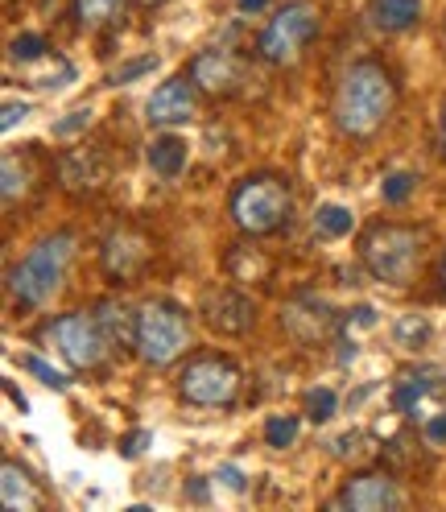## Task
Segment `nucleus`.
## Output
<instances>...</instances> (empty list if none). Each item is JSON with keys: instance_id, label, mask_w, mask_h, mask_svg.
<instances>
[{"instance_id": "obj_20", "label": "nucleus", "mask_w": 446, "mask_h": 512, "mask_svg": "<svg viewBox=\"0 0 446 512\" xmlns=\"http://www.w3.org/2000/svg\"><path fill=\"white\" fill-rule=\"evenodd\" d=\"M314 228L323 236H331V240H339V236H347L356 228V215H352V207H343V203H323L314 211Z\"/></svg>"}, {"instance_id": "obj_4", "label": "nucleus", "mask_w": 446, "mask_h": 512, "mask_svg": "<svg viewBox=\"0 0 446 512\" xmlns=\"http://www.w3.org/2000/svg\"><path fill=\"white\" fill-rule=\"evenodd\" d=\"M422 244L426 236L418 228H405V223H376V228L364 236V269L380 281V285H393V290H405L418 273L422 261Z\"/></svg>"}, {"instance_id": "obj_41", "label": "nucleus", "mask_w": 446, "mask_h": 512, "mask_svg": "<svg viewBox=\"0 0 446 512\" xmlns=\"http://www.w3.org/2000/svg\"><path fill=\"white\" fill-rule=\"evenodd\" d=\"M442 285H446V256H442Z\"/></svg>"}, {"instance_id": "obj_35", "label": "nucleus", "mask_w": 446, "mask_h": 512, "mask_svg": "<svg viewBox=\"0 0 446 512\" xmlns=\"http://www.w3.org/2000/svg\"><path fill=\"white\" fill-rule=\"evenodd\" d=\"M25 116H29V104H5V120H0V128H5V133H13V128H17Z\"/></svg>"}, {"instance_id": "obj_34", "label": "nucleus", "mask_w": 446, "mask_h": 512, "mask_svg": "<svg viewBox=\"0 0 446 512\" xmlns=\"http://www.w3.org/2000/svg\"><path fill=\"white\" fill-rule=\"evenodd\" d=\"M422 438H426L430 446H446V409H442V413H434V418L422 426Z\"/></svg>"}, {"instance_id": "obj_3", "label": "nucleus", "mask_w": 446, "mask_h": 512, "mask_svg": "<svg viewBox=\"0 0 446 512\" xmlns=\"http://www.w3.org/2000/svg\"><path fill=\"white\" fill-rule=\"evenodd\" d=\"M228 211L244 236H273L290 223V211H294L290 182L277 178V174H248L232 190Z\"/></svg>"}, {"instance_id": "obj_5", "label": "nucleus", "mask_w": 446, "mask_h": 512, "mask_svg": "<svg viewBox=\"0 0 446 512\" xmlns=\"http://www.w3.org/2000/svg\"><path fill=\"white\" fill-rule=\"evenodd\" d=\"M190 347V318L178 302L153 298L137 310V360L145 368H170Z\"/></svg>"}, {"instance_id": "obj_29", "label": "nucleus", "mask_w": 446, "mask_h": 512, "mask_svg": "<svg viewBox=\"0 0 446 512\" xmlns=\"http://www.w3.org/2000/svg\"><path fill=\"white\" fill-rule=\"evenodd\" d=\"M91 108H75V112H67L62 120H54V128H50V137L54 141H71V137H79V133H87L91 128Z\"/></svg>"}, {"instance_id": "obj_2", "label": "nucleus", "mask_w": 446, "mask_h": 512, "mask_svg": "<svg viewBox=\"0 0 446 512\" xmlns=\"http://www.w3.org/2000/svg\"><path fill=\"white\" fill-rule=\"evenodd\" d=\"M71 261H75V232H50V236H42L9 269V294H13V302L21 310L46 306L62 290Z\"/></svg>"}, {"instance_id": "obj_33", "label": "nucleus", "mask_w": 446, "mask_h": 512, "mask_svg": "<svg viewBox=\"0 0 446 512\" xmlns=\"http://www.w3.org/2000/svg\"><path fill=\"white\" fill-rule=\"evenodd\" d=\"M145 442H153V434H149V430H133L129 438H120V455H124V459H137V455L145 451Z\"/></svg>"}, {"instance_id": "obj_19", "label": "nucleus", "mask_w": 446, "mask_h": 512, "mask_svg": "<svg viewBox=\"0 0 446 512\" xmlns=\"http://www.w3.org/2000/svg\"><path fill=\"white\" fill-rule=\"evenodd\" d=\"M95 318H100V327H104L112 347H137V314L129 306L100 302V306H95Z\"/></svg>"}, {"instance_id": "obj_37", "label": "nucleus", "mask_w": 446, "mask_h": 512, "mask_svg": "<svg viewBox=\"0 0 446 512\" xmlns=\"http://www.w3.org/2000/svg\"><path fill=\"white\" fill-rule=\"evenodd\" d=\"M5 393H9V401H13V405H17V409H21V413H25V409H29V401H25V397H21V393H17V389H13V380H5Z\"/></svg>"}, {"instance_id": "obj_13", "label": "nucleus", "mask_w": 446, "mask_h": 512, "mask_svg": "<svg viewBox=\"0 0 446 512\" xmlns=\"http://www.w3.org/2000/svg\"><path fill=\"white\" fill-rule=\"evenodd\" d=\"M190 79H195L199 91H207V95H232L244 83V67L232 50L211 46V50H199L190 58Z\"/></svg>"}, {"instance_id": "obj_1", "label": "nucleus", "mask_w": 446, "mask_h": 512, "mask_svg": "<svg viewBox=\"0 0 446 512\" xmlns=\"http://www.w3.org/2000/svg\"><path fill=\"white\" fill-rule=\"evenodd\" d=\"M397 104V83L393 75L380 67V62L364 58L356 67H347V75L339 79L335 91V124L343 137L352 141H368L380 133V124L393 116Z\"/></svg>"}, {"instance_id": "obj_40", "label": "nucleus", "mask_w": 446, "mask_h": 512, "mask_svg": "<svg viewBox=\"0 0 446 512\" xmlns=\"http://www.w3.org/2000/svg\"><path fill=\"white\" fill-rule=\"evenodd\" d=\"M141 5H149V9H157V5H166V0H141Z\"/></svg>"}, {"instance_id": "obj_18", "label": "nucleus", "mask_w": 446, "mask_h": 512, "mask_svg": "<svg viewBox=\"0 0 446 512\" xmlns=\"http://www.w3.org/2000/svg\"><path fill=\"white\" fill-rule=\"evenodd\" d=\"M0 496H5V508L13 512H29L42 504V492L34 484V475H29L21 463L5 459V467H0Z\"/></svg>"}, {"instance_id": "obj_9", "label": "nucleus", "mask_w": 446, "mask_h": 512, "mask_svg": "<svg viewBox=\"0 0 446 512\" xmlns=\"http://www.w3.org/2000/svg\"><path fill=\"white\" fill-rule=\"evenodd\" d=\"M58 182H62V190H71L79 199L100 195V190L112 182V153L104 145L67 149L58 157Z\"/></svg>"}, {"instance_id": "obj_15", "label": "nucleus", "mask_w": 446, "mask_h": 512, "mask_svg": "<svg viewBox=\"0 0 446 512\" xmlns=\"http://www.w3.org/2000/svg\"><path fill=\"white\" fill-rule=\"evenodd\" d=\"M145 162H149V170L162 178V182H174V178H182V170H186V162H190V145H186L178 133H162V137L149 141Z\"/></svg>"}, {"instance_id": "obj_14", "label": "nucleus", "mask_w": 446, "mask_h": 512, "mask_svg": "<svg viewBox=\"0 0 446 512\" xmlns=\"http://www.w3.org/2000/svg\"><path fill=\"white\" fill-rule=\"evenodd\" d=\"M149 265V244L145 236L129 232V228H120L104 240V273L112 281H133L141 269Z\"/></svg>"}, {"instance_id": "obj_11", "label": "nucleus", "mask_w": 446, "mask_h": 512, "mask_svg": "<svg viewBox=\"0 0 446 512\" xmlns=\"http://www.w3.org/2000/svg\"><path fill=\"white\" fill-rule=\"evenodd\" d=\"M401 504H405V496L397 488V479H389L385 471H364V475L347 479L331 508H347V512H393Z\"/></svg>"}, {"instance_id": "obj_36", "label": "nucleus", "mask_w": 446, "mask_h": 512, "mask_svg": "<svg viewBox=\"0 0 446 512\" xmlns=\"http://www.w3.org/2000/svg\"><path fill=\"white\" fill-rule=\"evenodd\" d=\"M265 5H269V0H236V9H240V13H261Z\"/></svg>"}, {"instance_id": "obj_12", "label": "nucleus", "mask_w": 446, "mask_h": 512, "mask_svg": "<svg viewBox=\"0 0 446 512\" xmlns=\"http://www.w3.org/2000/svg\"><path fill=\"white\" fill-rule=\"evenodd\" d=\"M203 318L215 335H248L257 327V302H252L244 290H232V285H223V290L207 294L203 302Z\"/></svg>"}, {"instance_id": "obj_21", "label": "nucleus", "mask_w": 446, "mask_h": 512, "mask_svg": "<svg viewBox=\"0 0 446 512\" xmlns=\"http://www.w3.org/2000/svg\"><path fill=\"white\" fill-rule=\"evenodd\" d=\"M335 409H339V393L331 389V384H314V389H306V401H302V413L314 422V426H323L335 418Z\"/></svg>"}, {"instance_id": "obj_28", "label": "nucleus", "mask_w": 446, "mask_h": 512, "mask_svg": "<svg viewBox=\"0 0 446 512\" xmlns=\"http://www.w3.org/2000/svg\"><path fill=\"white\" fill-rule=\"evenodd\" d=\"M50 54V42L42 38V34H17L13 42H9V58L13 62H38V58H46Z\"/></svg>"}, {"instance_id": "obj_38", "label": "nucleus", "mask_w": 446, "mask_h": 512, "mask_svg": "<svg viewBox=\"0 0 446 512\" xmlns=\"http://www.w3.org/2000/svg\"><path fill=\"white\" fill-rule=\"evenodd\" d=\"M438 149L446 157V104H442V116H438Z\"/></svg>"}, {"instance_id": "obj_27", "label": "nucleus", "mask_w": 446, "mask_h": 512, "mask_svg": "<svg viewBox=\"0 0 446 512\" xmlns=\"http://www.w3.org/2000/svg\"><path fill=\"white\" fill-rule=\"evenodd\" d=\"M21 368L34 376V380H42L46 389H54V393H67L71 389V380H67V372H58L54 364H46L42 356H21Z\"/></svg>"}, {"instance_id": "obj_39", "label": "nucleus", "mask_w": 446, "mask_h": 512, "mask_svg": "<svg viewBox=\"0 0 446 512\" xmlns=\"http://www.w3.org/2000/svg\"><path fill=\"white\" fill-rule=\"evenodd\" d=\"M190 500H207V484H203V479H195V484H190Z\"/></svg>"}, {"instance_id": "obj_25", "label": "nucleus", "mask_w": 446, "mask_h": 512, "mask_svg": "<svg viewBox=\"0 0 446 512\" xmlns=\"http://www.w3.org/2000/svg\"><path fill=\"white\" fill-rule=\"evenodd\" d=\"M298 413H273V418L265 422V442L273 446V451H285V446H294L298 438Z\"/></svg>"}, {"instance_id": "obj_26", "label": "nucleus", "mask_w": 446, "mask_h": 512, "mask_svg": "<svg viewBox=\"0 0 446 512\" xmlns=\"http://www.w3.org/2000/svg\"><path fill=\"white\" fill-rule=\"evenodd\" d=\"M413 190H418V174H409V170H393L385 182H380V199H385L389 207H401Z\"/></svg>"}, {"instance_id": "obj_31", "label": "nucleus", "mask_w": 446, "mask_h": 512, "mask_svg": "<svg viewBox=\"0 0 446 512\" xmlns=\"http://www.w3.org/2000/svg\"><path fill=\"white\" fill-rule=\"evenodd\" d=\"M157 71V54H141V58H129V62H120L112 83H137L141 75H153Z\"/></svg>"}, {"instance_id": "obj_24", "label": "nucleus", "mask_w": 446, "mask_h": 512, "mask_svg": "<svg viewBox=\"0 0 446 512\" xmlns=\"http://www.w3.org/2000/svg\"><path fill=\"white\" fill-rule=\"evenodd\" d=\"M434 389L430 384V372H422V376H405L401 384H397V393H393V405H397V413H413L422 401H426V393Z\"/></svg>"}, {"instance_id": "obj_22", "label": "nucleus", "mask_w": 446, "mask_h": 512, "mask_svg": "<svg viewBox=\"0 0 446 512\" xmlns=\"http://www.w3.org/2000/svg\"><path fill=\"white\" fill-rule=\"evenodd\" d=\"M124 5H129V0H75V17L83 29H100L112 17H120Z\"/></svg>"}, {"instance_id": "obj_10", "label": "nucleus", "mask_w": 446, "mask_h": 512, "mask_svg": "<svg viewBox=\"0 0 446 512\" xmlns=\"http://www.w3.org/2000/svg\"><path fill=\"white\" fill-rule=\"evenodd\" d=\"M199 112V83L186 75H174L166 83H157L153 95L145 100V120L157 124V128H174V124H186L190 116Z\"/></svg>"}, {"instance_id": "obj_23", "label": "nucleus", "mask_w": 446, "mask_h": 512, "mask_svg": "<svg viewBox=\"0 0 446 512\" xmlns=\"http://www.w3.org/2000/svg\"><path fill=\"white\" fill-rule=\"evenodd\" d=\"M430 335H434V327H430V318H422V314H401L397 327H393V339H397V347H405V351L426 347Z\"/></svg>"}, {"instance_id": "obj_16", "label": "nucleus", "mask_w": 446, "mask_h": 512, "mask_svg": "<svg viewBox=\"0 0 446 512\" xmlns=\"http://www.w3.org/2000/svg\"><path fill=\"white\" fill-rule=\"evenodd\" d=\"M281 323L290 327L302 343H310V339H318V335H327L331 327H335V314L323 306V302H314V298H302V302H294L290 310L281 314Z\"/></svg>"}, {"instance_id": "obj_8", "label": "nucleus", "mask_w": 446, "mask_h": 512, "mask_svg": "<svg viewBox=\"0 0 446 512\" xmlns=\"http://www.w3.org/2000/svg\"><path fill=\"white\" fill-rule=\"evenodd\" d=\"M46 335L58 347V356L67 360L71 368H79V372L100 368L108 360V351H112V343H108V335L100 327V318H95V310L91 314L87 310H71V314L54 318Z\"/></svg>"}, {"instance_id": "obj_17", "label": "nucleus", "mask_w": 446, "mask_h": 512, "mask_svg": "<svg viewBox=\"0 0 446 512\" xmlns=\"http://www.w3.org/2000/svg\"><path fill=\"white\" fill-rule=\"evenodd\" d=\"M368 21L380 34H405V29L422 21V0H372Z\"/></svg>"}, {"instance_id": "obj_32", "label": "nucleus", "mask_w": 446, "mask_h": 512, "mask_svg": "<svg viewBox=\"0 0 446 512\" xmlns=\"http://www.w3.org/2000/svg\"><path fill=\"white\" fill-rule=\"evenodd\" d=\"M215 484H223L228 492H244V488H248V484H244V471L232 467V463H223V467L215 471Z\"/></svg>"}, {"instance_id": "obj_7", "label": "nucleus", "mask_w": 446, "mask_h": 512, "mask_svg": "<svg viewBox=\"0 0 446 512\" xmlns=\"http://www.w3.org/2000/svg\"><path fill=\"white\" fill-rule=\"evenodd\" d=\"M178 397L199 409H223L240 397V368L223 356H195L178 372Z\"/></svg>"}, {"instance_id": "obj_30", "label": "nucleus", "mask_w": 446, "mask_h": 512, "mask_svg": "<svg viewBox=\"0 0 446 512\" xmlns=\"http://www.w3.org/2000/svg\"><path fill=\"white\" fill-rule=\"evenodd\" d=\"M25 190H29V166L17 162V157L9 153L5 157V203H17Z\"/></svg>"}, {"instance_id": "obj_6", "label": "nucleus", "mask_w": 446, "mask_h": 512, "mask_svg": "<svg viewBox=\"0 0 446 512\" xmlns=\"http://www.w3.org/2000/svg\"><path fill=\"white\" fill-rule=\"evenodd\" d=\"M323 29V13L310 0H294V5H281L265 29L257 34V54L269 62V67H294L302 58V50L318 38Z\"/></svg>"}]
</instances>
